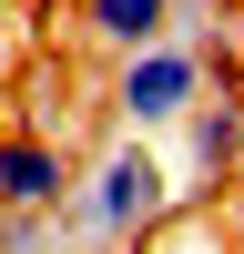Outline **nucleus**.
I'll return each instance as SVG.
<instances>
[{
  "mask_svg": "<svg viewBox=\"0 0 244 254\" xmlns=\"http://www.w3.org/2000/svg\"><path fill=\"white\" fill-rule=\"evenodd\" d=\"M173 214H183V203H173V163H163L142 132H122L112 153L81 173V193H71L61 224H71L81 244H102V254H132V244H153Z\"/></svg>",
  "mask_w": 244,
  "mask_h": 254,
  "instance_id": "f257e3e1",
  "label": "nucleus"
},
{
  "mask_svg": "<svg viewBox=\"0 0 244 254\" xmlns=\"http://www.w3.org/2000/svg\"><path fill=\"white\" fill-rule=\"evenodd\" d=\"M203 102V51L193 41H153V51H132V61H112V112H122V132H173L183 112H193Z\"/></svg>",
  "mask_w": 244,
  "mask_h": 254,
  "instance_id": "f03ea898",
  "label": "nucleus"
},
{
  "mask_svg": "<svg viewBox=\"0 0 244 254\" xmlns=\"http://www.w3.org/2000/svg\"><path fill=\"white\" fill-rule=\"evenodd\" d=\"M244 183V102L234 92H203L193 112L173 122V203L193 214V203L234 193Z\"/></svg>",
  "mask_w": 244,
  "mask_h": 254,
  "instance_id": "7ed1b4c3",
  "label": "nucleus"
},
{
  "mask_svg": "<svg viewBox=\"0 0 244 254\" xmlns=\"http://www.w3.org/2000/svg\"><path fill=\"white\" fill-rule=\"evenodd\" d=\"M81 173L51 132H0V214H71Z\"/></svg>",
  "mask_w": 244,
  "mask_h": 254,
  "instance_id": "20e7f679",
  "label": "nucleus"
},
{
  "mask_svg": "<svg viewBox=\"0 0 244 254\" xmlns=\"http://www.w3.org/2000/svg\"><path fill=\"white\" fill-rule=\"evenodd\" d=\"M173 20H183V0H81V31H92L112 61H132V51H153V41H173Z\"/></svg>",
  "mask_w": 244,
  "mask_h": 254,
  "instance_id": "39448f33",
  "label": "nucleus"
},
{
  "mask_svg": "<svg viewBox=\"0 0 244 254\" xmlns=\"http://www.w3.org/2000/svg\"><path fill=\"white\" fill-rule=\"evenodd\" d=\"M224 41H234V61H244V0H234V31H224Z\"/></svg>",
  "mask_w": 244,
  "mask_h": 254,
  "instance_id": "423d86ee",
  "label": "nucleus"
},
{
  "mask_svg": "<svg viewBox=\"0 0 244 254\" xmlns=\"http://www.w3.org/2000/svg\"><path fill=\"white\" fill-rule=\"evenodd\" d=\"M234 244H244V203H234Z\"/></svg>",
  "mask_w": 244,
  "mask_h": 254,
  "instance_id": "0eeeda50",
  "label": "nucleus"
},
{
  "mask_svg": "<svg viewBox=\"0 0 244 254\" xmlns=\"http://www.w3.org/2000/svg\"><path fill=\"white\" fill-rule=\"evenodd\" d=\"M132 254H153V244H132Z\"/></svg>",
  "mask_w": 244,
  "mask_h": 254,
  "instance_id": "6e6552de",
  "label": "nucleus"
}]
</instances>
